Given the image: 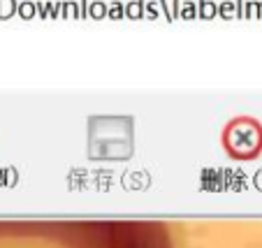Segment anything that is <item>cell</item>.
<instances>
[{
    "instance_id": "obj_1",
    "label": "cell",
    "mask_w": 262,
    "mask_h": 248,
    "mask_svg": "<svg viewBox=\"0 0 262 248\" xmlns=\"http://www.w3.org/2000/svg\"><path fill=\"white\" fill-rule=\"evenodd\" d=\"M0 248H174V241L160 220H0Z\"/></svg>"
}]
</instances>
